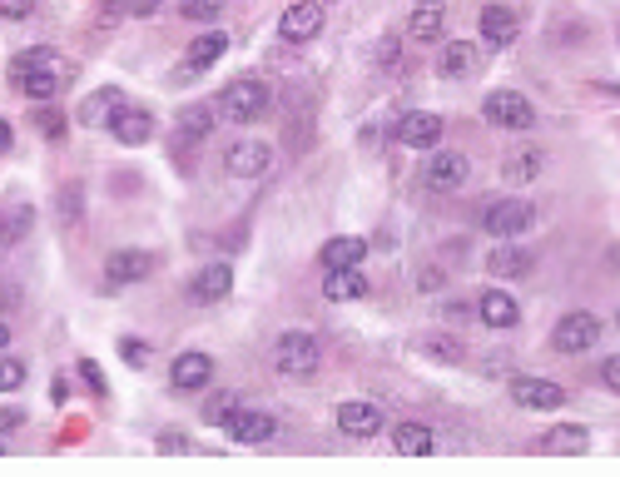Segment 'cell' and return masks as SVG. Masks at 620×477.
<instances>
[{"label": "cell", "mask_w": 620, "mask_h": 477, "mask_svg": "<svg viewBox=\"0 0 620 477\" xmlns=\"http://www.w3.org/2000/svg\"><path fill=\"white\" fill-rule=\"evenodd\" d=\"M70 75H75V70H70L55 50H45V45H35V50H25V55L10 60V85H15L20 95H30V100H55Z\"/></svg>", "instance_id": "obj_1"}, {"label": "cell", "mask_w": 620, "mask_h": 477, "mask_svg": "<svg viewBox=\"0 0 620 477\" xmlns=\"http://www.w3.org/2000/svg\"><path fill=\"white\" fill-rule=\"evenodd\" d=\"M318 363H323V348H318V338L303 333V328H293V333H283V338L273 343V368H278L283 378H313Z\"/></svg>", "instance_id": "obj_2"}, {"label": "cell", "mask_w": 620, "mask_h": 477, "mask_svg": "<svg viewBox=\"0 0 620 477\" xmlns=\"http://www.w3.org/2000/svg\"><path fill=\"white\" fill-rule=\"evenodd\" d=\"M268 100H273V90L263 85V80H234L229 90H224V100H219V110H224V120H234V125H253L263 110H268Z\"/></svg>", "instance_id": "obj_3"}, {"label": "cell", "mask_w": 620, "mask_h": 477, "mask_svg": "<svg viewBox=\"0 0 620 477\" xmlns=\"http://www.w3.org/2000/svg\"><path fill=\"white\" fill-rule=\"evenodd\" d=\"M482 224H487L492 239H521V234L536 229V204H526V199H492Z\"/></svg>", "instance_id": "obj_4"}, {"label": "cell", "mask_w": 620, "mask_h": 477, "mask_svg": "<svg viewBox=\"0 0 620 477\" xmlns=\"http://www.w3.org/2000/svg\"><path fill=\"white\" fill-rule=\"evenodd\" d=\"M482 115H487V125H496V130H531V125H536L531 100L516 95V90H492V95L482 100Z\"/></svg>", "instance_id": "obj_5"}, {"label": "cell", "mask_w": 620, "mask_h": 477, "mask_svg": "<svg viewBox=\"0 0 620 477\" xmlns=\"http://www.w3.org/2000/svg\"><path fill=\"white\" fill-rule=\"evenodd\" d=\"M511 403L526 413H556L566 408V388L551 378H511Z\"/></svg>", "instance_id": "obj_6"}, {"label": "cell", "mask_w": 620, "mask_h": 477, "mask_svg": "<svg viewBox=\"0 0 620 477\" xmlns=\"http://www.w3.org/2000/svg\"><path fill=\"white\" fill-rule=\"evenodd\" d=\"M551 343H556L561 353H571V358H576V353H591V348L601 343V318L586 314V309H581V314H566L556 323Z\"/></svg>", "instance_id": "obj_7"}, {"label": "cell", "mask_w": 620, "mask_h": 477, "mask_svg": "<svg viewBox=\"0 0 620 477\" xmlns=\"http://www.w3.org/2000/svg\"><path fill=\"white\" fill-rule=\"evenodd\" d=\"M467 174H472V159L462 155V150H437V155L422 164L427 189H462V184H467Z\"/></svg>", "instance_id": "obj_8"}, {"label": "cell", "mask_w": 620, "mask_h": 477, "mask_svg": "<svg viewBox=\"0 0 620 477\" xmlns=\"http://www.w3.org/2000/svg\"><path fill=\"white\" fill-rule=\"evenodd\" d=\"M442 115H432V110H412V115H402L397 120V145H407V150H432L437 140H442Z\"/></svg>", "instance_id": "obj_9"}, {"label": "cell", "mask_w": 620, "mask_h": 477, "mask_svg": "<svg viewBox=\"0 0 620 477\" xmlns=\"http://www.w3.org/2000/svg\"><path fill=\"white\" fill-rule=\"evenodd\" d=\"M477 30H482V45L506 50V45H516V35H521V15H516L511 5H482Z\"/></svg>", "instance_id": "obj_10"}, {"label": "cell", "mask_w": 620, "mask_h": 477, "mask_svg": "<svg viewBox=\"0 0 620 477\" xmlns=\"http://www.w3.org/2000/svg\"><path fill=\"white\" fill-rule=\"evenodd\" d=\"M318 30H323V5H318V0H298V5H288V10L278 15V35L293 40V45L313 40Z\"/></svg>", "instance_id": "obj_11"}, {"label": "cell", "mask_w": 620, "mask_h": 477, "mask_svg": "<svg viewBox=\"0 0 620 477\" xmlns=\"http://www.w3.org/2000/svg\"><path fill=\"white\" fill-rule=\"evenodd\" d=\"M209 378H214V358L199 353V348L179 353L174 368H169V383H174L179 393H199V388H209Z\"/></svg>", "instance_id": "obj_12"}, {"label": "cell", "mask_w": 620, "mask_h": 477, "mask_svg": "<svg viewBox=\"0 0 620 477\" xmlns=\"http://www.w3.org/2000/svg\"><path fill=\"white\" fill-rule=\"evenodd\" d=\"M224 428H229L234 443H248V448H258V443H268V438L278 433L273 413H263V408H234V418H229Z\"/></svg>", "instance_id": "obj_13"}, {"label": "cell", "mask_w": 620, "mask_h": 477, "mask_svg": "<svg viewBox=\"0 0 620 477\" xmlns=\"http://www.w3.org/2000/svg\"><path fill=\"white\" fill-rule=\"evenodd\" d=\"M154 269V259L144 249H115L105 259V284L110 289H124V284H144V274Z\"/></svg>", "instance_id": "obj_14"}, {"label": "cell", "mask_w": 620, "mask_h": 477, "mask_svg": "<svg viewBox=\"0 0 620 477\" xmlns=\"http://www.w3.org/2000/svg\"><path fill=\"white\" fill-rule=\"evenodd\" d=\"M531 269H536V254L521 249V244H506V239H501L492 254H487V274L501 279V284H506V279H526Z\"/></svg>", "instance_id": "obj_15"}, {"label": "cell", "mask_w": 620, "mask_h": 477, "mask_svg": "<svg viewBox=\"0 0 620 477\" xmlns=\"http://www.w3.org/2000/svg\"><path fill=\"white\" fill-rule=\"evenodd\" d=\"M229 289H234V269H229V264H209V269L194 274L189 299H194V304H224Z\"/></svg>", "instance_id": "obj_16"}, {"label": "cell", "mask_w": 620, "mask_h": 477, "mask_svg": "<svg viewBox=\"0 0 620 477\" xmlns=\"http://www.w3.org/2000/svg\"><path fill=\"white\" fill-rule=\"evenodd\" d=\"M338 428L348 438H372V433H382V408L368 403V398H353V403L338 408Z\"/></svg>", "instance_id": "obj_17"}, {"label": "cell", "mask_w": 620, "mask_h": 477, "mask_svg": "<svg viewBox=\"0 0 620 477\" xmlns=\"http://www.w3.org/2000/svg\"><path fill=\"white\" fill-rule=\"evenodd\" d=\"M273 169V150L263 145V140H239L234 150H229V174H239V179H258V174H268Z\"/></svg>", "instance_id": "obj_18"}, {"label": "cell", "mask_w": 620, "mask_h": 477, "mask_svg": "<svg viewBox=\"0 0 620 477\" xmlns=\"http://www.w3.org/2000/svg\"><path fill=\"white\" fill-rule=\"evenodd\" d=\"M442 20H447V5H442V0H422V5L407 15V35H412L417 45H432V40H442Z\"/></svg>", "instance_id": "obj_19"}, {"label": "cell", "mask_w": 620, "mask_h": 477, "mask_svg": "<svg viewBox=\"0 0 620 477\" xmlns=\"http://www.w3.org/2000/svg\"><path fill=\"white\" fill-rule=\"evenodd\" d=\"M477 314L487 328H516L521 323V304L506 294V289H487L482 299H477Z\"/></svg>", "instance_id": "obj_20"}, {"label": "cell", "mask_w": 620, "mask_h": 477, "mask_svg": "<svg viewBox=\"0 0 620 477\" xmlns=\"http://www.w3.org/2000/svg\"><path fill=\"white\" fill-rule=\"evenodd\" d=\"M110 135H115L120 145H149V140H154V115H149V110H129V105H124L120 115L110 120Z\"/></svg>", "instance_id": "obj_21"}, {"label": "cell", "mask_w": 620, "mask_h": 477, "mask_svg": "<svg viewBox=\"0 0 620 477\" xmlns=\"http://www.w3.org/2000/svg\"><path fill=\"white\" fill-rule=\"evenodd\" d=\"M120 110H124L120 85H105V90H95V95L80 105V125H95V130H105V125H110Z\"/></svg>", "instance_id": "obj_22"}, {"label": "cell", "mask_w": 620, "mask_h": 477, "mask_svg": "<svg viewBox=\"0 0 620 477\" xmlns=\"http://www.w3.org/2000/svg\"><path fill=\"white\" fill-rule=\"evenodd\" d=\"M477 65H482L477 45H467V40H452V45H442V60H437L442 80H467V75H477Z\"/></svg>", "instance_id": "obj_23"}, {"label": "cell", "mask_w": 620, "mask_h": 477, "mask_svg": "<svg viewBox=\"0 0 620 477\" xmlns=\"http://www.w3.org/2000/svg\"><path fill=\"white\" fill-rule=\"evenodd\" d=\"M224 50H229V35H219V30H204V35L189 45V55H184V70H189V75H199V70H209L214 60H224Z\"/></svg>", "instance_id": "obj_24"}, {"label": "cell", "mask_w": 620, "mask_h": 477, "mask_svg": "<svg viewBox=\"0 0 620 477\" xmlns=\"http://www.w3.org/2000/svg\"><path fill=\"white\" fill-rule=\"evenodd\" d=\"M363 254H368V244L358 234H338L323 244V269H353V264H363Z\"/></svg>", "instance_id": "obj_25"}, {"label": "cell", "mask_w": 620, "mask_h": 477, "mask_svg": "<svg viewBox=\"0 0 620 477\" xmlns=\"http://www.w3.org/2000/svg\"><path fill=\"white\" fill-rule=\"evenodd\" d=\"M323 294H328L333 304H353V299H363V294H368V279L358 274V264H353V269H328Z\"/></svg>", "instance_id": "obj_26"}, {"label": "cell", "mask_w": 620, "mask_h": 477, "mask_svg": "<svg viewBox=\"0 0 620 477\" xmlns=\"http://www.w3.org/2000/svg\"><path fill=\"white\" fill-rule=\"evenodd\" d=\"M422 358H432V363H442V368H457L462 358H467V348H462V338H452V333H422Z\"/></svg>", "instance_id": "obj_27"}, {"label": "cell", "mask_w": 620, "mask_h": 477, "mask_svg": "<svg viewBox=\"0 0 620 477\" xmlns=\"http://www.w3.org/2000/svg\"><path fill=\"white\" fill-rule=\"evenodd\" d=\"M392 448H397L402 458H427L437 443H432V428H422V423H402V428H392Z\"/></svg>", "instance_id": "obj_28"}, {"label": "cell", "mask_w": 620, "mask_h": 477, "mask_svg": "<svg viewBox=\"0 0 620 477\" xmlns=\"http://www.w3.org/2000/svg\"><path fill=\"white\" fill-rule=\"evenodd\" d=\"M30 229H35V209L30 204H5V214H0V249L20 244Z\"/></svg>", "instance_id": "obj_29"}, {"label": "cell", "mask_w": 620, "mask_h": 477, "mask_svg": "<svg viewBox=\"0 0 620 477\" xmlns=\"http://www.w3.org/2000/svg\"><path fill=\"white\" fill-rule=\"evenodd\" d=\"M586 443H591V438H586V428H581V423L551 428V433L541 438V448H546V453H586Z\"/></svg>", "instance_id": "obj_30"}, {"label": "cell", "mask_w": 620, "mask_h": 477, "mask_svg": "<svg viewBox=\"0 0 620 477\" xmlns=\"http://www.w3.org/2000/svg\"><path fill=\"white\" fill-rule=\"evenodd\" d=\"M214 115H219L214 105H189V110L179 115V135H184V140H204V135L214 130Z\"/></svg>", "instance_id": "obj_31"}, {"label": "cell", "mask_w": 620, "mask_h": 477, "mask_svg": "<svg viewBox=\"0 0 620 477\" xmlns=\"http://www.w3.org/2000/svg\"><path fill=\"white\" fill-rule=\"evenodd\" d=\"M541 164H546L541 150H516V155L506 159V169H501V174H506L511 184H531V179L541 174Z\"/></svg>", "instance_id": "obj_32"}, {"label": "cell", "mask_w": 620, "mask_h": 477, "mask_svg": "<svg viewBox=\"0 0 620 477\" xmlns=\"http://www.w3.org/2000/svg\"><path fill=\"white\" fill-rule=\"evenodd\" d=\"M179 10H184V20H194V25H214V20L224 15V0H179Z\"/></svg>", "instance_id": "obj_33"}, {"label": "cell", "mask_w": 620, "mask_h": 477, "mask_svg": "<svg viewBox=\"0 0 620 477\" xmlns=\"http://www.w3.org/2000/svg\"><path fill=\"white\" fill-rule=\"evenodd\" d=\"M234 408H239V398H234V393H214V398L204 403V423H214V428H224V423L234 418Z\"/></svg>", "instance_id": "obj_34"}, {"label": "cell", "mask_w": 620, "mask_h": 477, "mask_svg": "<svg viewBox=\"0 0 620 477\" xmlns=\"http://www.w3.org/2000/svg\"><path fill=\"white\" fill-rule=\"evenodd\" d=\"M25 358H10V353H0V393H15L20 383H25Z\"/></svg>", "instance_id": "obj_35"}, {"label": "cell", "mask_w": 620, "mask_h": 477, "mask_svg": "<svg viewBox=\"0 0 620 477\" xmlns=\"http://www.w3.org/2000/svg\"><path fill=\"white\" fill-rule=\"evenodd\" d=\"M397 55H402V40L397 35H382L377 40V65H397Z\"/></svg>", "instance_id": "obj_36"}, {"label": "cell", "mask_w": 620, "mask_h": 477, "mask_svg": "<svg viewBox=\"0 0 620 477\" xmlns=\"http://www.w3.org/2000/svg\"><path fill=\"white\" fill-rule=\"evenodd\" d=\"M184 448H189V433H179V428L159 433V453H184Z\"/></svg>", "instance_id": "obj_37"}, {"label": "cell", "mask_w": 620, "mask_h": 477, "mask_svg": "<svg viewBox=\"0 0 620 477\" xmlns=\"http://www.w3.org/2000/svg\"><path fill=\"white\" fill-rule=\"evenodd\" d=\"M124 363H134V368H144V358H149V343H139V338H124L120 343Z\"/></svg>", "instance_id": "obj_38"}, {"label": "cell", "mask_w": 620, "mask_h": 477, "mask_svg": "<svg viewBox=\"0 0 620 477\" xmlns=\"http://www.w3.org/2000/svg\"><path fill=\"white\" fill-rule=\"evenodd\" d=\"M601 383H606L611 393H620V353H611V358L601 363Z\"/></svg>", "instance_id": "obj_39"}, {"label": "cell", "mask_w": 620, "mask_h": 477, "mask_svg": "<svg viewBox=\"0 0 620 477\" xmlns=\"http://www.w3.org/2000/svg\"><path fill=\"white\" fill-rule=\"evenodd\" d=\"M30 10H35V0H0V15L5 20H25Z\"/></svg>", "instance_id": "obj_40"}, {"label": "cell", "mask_w": 620, "mask_h": 477, "mask_svg": "<svg viewBox=\"0 0 620 477\" xmlns=\"http://www.w3.org/2000/svg\"><path fill=\"white\" fill-rule=\"evenodd\" d=\"M40 130H45V135H50V140H55V135H60V130H65V120H60V115H55V110H40Z\"/></svg>", "instance_id": "obj_41"}, {"label": "cell", "mask_w": 620, "mask_h": 477, "mask_svg": "<svg viewBox=\"0 0 620 477\" xmlns=\"http://www.w3.org/2000/svg\"><path fill=\"white\" fill-rule=\"evenodd\" d=\"M80 368H85V383H90L95 393H105V378H100V368H95V363H80Z\"/></svg>", "instance_id": "obj_42"}, {"label": "cell", "mask_w": 620, "mask_h": 477, "mask_svg": "<svg viewBox=\"0 0 620 477\" xmlns=\"http://www.w3.org/2000/svg\"><path fill=\"white\" fill-rule=\"evenodd\" d=\"M159 0H129V15H154Z\"/></svg>", "instance_id": "obj_43"}, {"label": "cell", "mask_w": 620, "mask_h": 477, "mask_svg": "<svg viewBox=\"0 0 620 477\" xmlns=\"http://www.w3.org/2000/svg\"><path fill=\"white\" fill-rule=\"evenodd\" d=\"M20 418H25V413H15V408H0V428H15Z\"/></svg>", "instance_id": "obj_44"}, {"label": "cell", "mask_w": 620, "mask_h": 477, "mask_svg": "<svg viewBox=\"0 0 620 477\" xmlns=\"http://www.w3.org/2000/svg\"><path fill=\"white\" fill-rule=\"evenodd\" d=\"M0 150H10V120H0Z\"/></svg>", "instance_id": "obj_45"}, {"label": "cell", "mask_w": 620, "mask_h": 477, "mask_svg": "<svg viewBox=\"0 0 620 477\" xmlns=\"http://www.w3.org/2000/svg\"><path fill=\"white\" fill-rule=\"evenodd\" d=\"M5 343H10V328H5V323H0V353H5Z\"/></svg>", "instance_id": "obj_46"}, {"label": "cell", "mask_w": 620, "mask_h": 477, "mask_svg": "<svg viewBox=\"0 0 620 477\" xmlns=\"http://www.w3.org/2000/svg\"><path fill=\"white\" fill-rule=\"evenodd\" d=\"M0 453H5V443H0Z\"/></svg>", "instance_id": "obj_47"}, {"label": "cell", "mask_w": 620, "mask_h": 477, "mask_svg": "<svg viewBox=\"0 0 620 477\" xmlns=\"http://www.w3.org/2000/svg\"><path fill=\"white\" fill-rule=\"evenodd\" d=\"M616 323H620V318H616Z\"/></svg>", "instance_id": "obj_48"}]
</instances>
